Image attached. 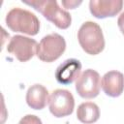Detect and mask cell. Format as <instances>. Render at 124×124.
<instances>
[{
	"mask_svg": "<svg viewBox=\"0 0 124 124\" xmlns=\"http://www.w3.org/2000/svg\"><path fill=\"white\" fill-rule=\"evenodd\" d=\"M78 119L84 124L95 123L100 117L99 107L92 102H85L80 104L77 109Z\"/></svg>",
	"mask_w": 124,
	"mask_h": 124,
	"instance_id": "obj_12",
	"label": "cell"
},
{
	"mask_svg": "<svg viewBox=\"0 0 124 124\" xmlns=\"http://www.w3.org/2000/svg\"><path fill=\"white\" fill-rule=\"evenodd\" d=\"M37 46L38 44L34 39L21 35H15L10 40V43L7 46V50L18 61L27 62L34 56V54H36Z\"/></svg>",
	"mask_w": 124,
	"mask_h": 124,
	"instance_id": "obj_6",
	"label": "cell"
},
{
	"mask_svg": "<svg viewBox=\"0 0 124 124\" xmlns=\"http://www.w3.org/2000/svg\"><path fill=\"white\" fill-rule=\"evenodd\" d=\"M78 40L81 48L90 55H97L105 48V39L99 24L93 21L82 23L78 32Z\"/></svg>",
	"mask_w": 124,
	"mask_h": 124,
	"instance_id": "obj_2",
	"label": "cell"
},
{
	"mask_svg": "<svg viewBox=\"0 0 124 124\" xmlns=\"http://www.w3.org/2000/svg\"><path fill=\"white\" fill-rule=\"evenodd\" d=\"M101 85L106 95L118 97L124 90V75L118 71H109L103 76Z\"/></svg>",
	"mask_w": 124,
	"mask_h": 124,
	"instance_id": "obj_10",
	"label": "cell"
},
{
	"mask_svg": "<svg viewBox=\"0 0 124 124\" xmlns=\"http://www.w3.org/2000/svg\"><path fill=\"white\" fill-rule=\"evenodd\" d=\"M66 49L65 39L57 34L51 33L45 36L37 46L36 55L44 62H53L57 60Z\"/></svg>",
	"mask_w": 124,
	"mask_h": 124,
	"instance_id": "obj_4",
	"label": "cell"
},
{
	"mask_svg": "<svg viewBox=\"0 0 124 124\" xmlns=\"http://www.w3.org/2000/svg\"><path fill=\"white\" fill-rule=\"evenodd\" d=\"M18 124H43V123L38 116L33 114H27L19 120Z\"/></svg>",
	"mask_w": 124,
	"mask_h": 124,
	"instance_id": "obj_13",
	"label": "cell"
},
{
	"mask_svg": "<svg viewBox=\"0 0 124 124\" xmlns=\"http://www.w3.org/2000/svg\"><path fill=\"white\" fill-rule=\"evenodd\" d=\"M6 24L14 32H19L30 36H35L40 30V21L31 12L14 8L6 16Z\"/></svg>",
	"mask_w": 124,
	"mask_h": 124,
	"instance_id": "obj_1",
	"label": "cell"
},
{
	"mask_svg": "<svg viewBox=\"0 0 124 124\" xmlns=\"http://www.w3.org/2000/svg\"><path fill=\"white\" fill-rule=\"evenodd\" d=\"M117 24H118V27H119L121 33L124 35V12L119 16V17L117 19Z\"/></svg>",
	"mask_w": 124,
	"mask_h": 124,
	"instance_id": "obj_15",
	"label": "cell"
},
{
	"mask_svg": "<svg viewBox=\"0 0 124 124\" xmlns=\"http://www.w3.org/2000/svg\"><path fill=\"white\" fill-rule=\"evenodd\" d=\"M81 63L75 58H70L61 63L55 71V78L61 84H71L79 77Z\"/></svg>",
	"mask_w": 124,
	"mask_h": 124,
	"instance_id": "obj_9",
	"label": "cell"
},
{
	"mask_svg": "<svg viewBox=\"0 0 124 124\" xmlns=\"http://www.w3.org/2000/svg\"><path fill=\"white\" fill-rule=\"evenodd\" d=\"M48 91L42 84L30 86L26 93V103L33 109H43L48 102Z\"/></svg>",
	"mask_w": 124,
	"mask_h": 124,
	"instance_id": "obj_11",
	"label": "cell"
},
{
	"mask_svg": "<svg viewBox=\"0 0 124 124\" xmlns=\"http://www.w3.org/2000/svg\"><path fill=\"white\" fill-rule=\"evenodd\" d=\"M81 4V1H75V0H71V1H62V5L66 8V9H76L78 5Z\"/></svg>",
	"mask_w": 124,
	"mask_h": 124,
	"instance_id": "obj_14",
	"label": "cell"
},
{
	"mask_svg": "<svg viewBox=\"0 0 124 124\" xmlns=\"http://www.w3.org/2000/svg\"><path fill=\"white\" fill-rule=\"evenodd\" d=\"M122 0H91L89 2L90 13L97 18L115 16L122 10Z\"/></svg>",
	"mask_w": 124,
	"mask_h": 124,
	"instance_id": "obj_8",
	"label": "cell"
},
{
	"mask_svg": "<svg viewBox=\"0 0 124 124\" xmlns=\"http://www.w3.org/2000/svg\"><path fill=\"white\" fill-rule=\"evenodd\" d=\"M22 2L28 6L33 7L36 11L40 12L47 20L52 22L59 29H67L72 22L71 15L58 6L57 1H40L31 0Z\"/></svg>",
	"mask_w": 124,
	"mask_h": 124,
	"instance_id": "obj_3",
	"label": "cell"
},
{
	"mask_svg": "<svg viewBox=\"0 0 124 124\" xmlns=\"http://www.w3.org/2000/svg\"><path fill=\"white\" fill-rule=\"evenodd\" d=\"M101 88V78L98 72L87 69L81 73L76 81L78 94L84 99H92L99 95Z\"/></svg>",
	"mask_w": 124,
	"mask_h": 124,
	"instance_id": "obj_7",
	"label": "cell"
},
{
	"mask_svg": "<svg viewBox=\"0 0 124 124\" xmlns=\"http://www.w3.org/2000/svg\"><path fill=\"white\" fill-rule=\"evenodd\" d=\"M50 113L57 117H65L73 113L75 108V99L72 93L66 89L54 90L48 100Z\"/></svg>",
	"mask_w": 124,
	"mask_h": 124,
	"instance_id": "obj_5",
	"label": "cell"
}]
</instances>
